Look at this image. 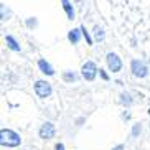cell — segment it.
Instances as JSON below:
<instances>
[{
  "mask_svg": "<svg viewBox=\"0 0 150 150\" xmlns=\"http://www.w3.org/2000/svg\"><path fill=\"white\" fill-rule=\"evenodd\" d=\"M74 2H81V0H74Z\"/></svg>",
  "mask_w": 150,
  "mask_h": 150,
  "instance_id": "cell-19",
  "label": "cell"
},
{
  "mask_svg": "<svg viewBox=\"0 0 150 150\" xmlns=\"http://www.w3.org/2000/svg\"><path fill=\"white\" fill-rule=\"evenodd\" d=\"M0 144L4 147H18L22 144V139L17 132L10 129H2L0 130Z\"/></svg>",
  "mask_w": 150,
  "mask_h": 150,
  "instance_id": "cell-1",
  "label": "cell"
},
{
  "mask_svg": "<svg viewBox=\"0 0 150 150\" xmlns=\"http://www.w3.org/2000/svg\"><path fill=\"white\" fill-rule=\"evenodd\" d=\"M149 114H150V109H149Z\"/></svg>",
  "mask_w": 150,
  "mask_h": 150,
  "instance_id": "cell-20",
  "label": "cell"
},
{
  "mask_svg": "<svg viewBox=\"0 0 150 150\" xmlns=\"http://www.w3.org/2000/svg\"><path fill=\"white\" fill-rule=\"evenodd\" d=\"M38 66H40L41 73H45V74H48V76H53V74H54V69L51 68V64H50L48 61L40 59V61H38Z\"/></svg>",
  "mask_w": 150,
  "mask_h": 150,
  "instance_id": "cell-7",
  "label": "cell"
},
{
  "mask_svg": "<svg viewBox=\"0 0 150 150\" xmlns=\"http://www.w3.org/2000/svg\"><path fill=\"white\" fill-rule=\"evenodd\" d=\"M5 41H7V45H8V48L12 50V51H20V45L15 41L13 36H5Z\"/></svg>",
  "mask_w": 150,
  "mask_h": 150,
  "instance_id": "cell-8",
  "label": "cell"
},
{
  "mask_svg": "<svg viewBox=\"0 0 150 150\" xmlns=\"http://www.w3.org/2000/svg\"><path fill=\"white\" fill-rule=\"evenodd\" d=\"M35 93L38 94V97L45 99V97H48L51 94V84L46 83V81H36L35 84Z\"/></svg>",
  "mask_w": 150,
  "mask_h": 150,
  "instance_id": "cell-3",
  "label": "cell"
},
{
  "mask_svg": "<svg viewBox=\"0 0 150 150\" xmlns=\"http://www.w3.org/2000/svg\"><path fill=\"white\" fill-rule=\"evenodd\" d=\"M130 68H132L134 76H137V78H145L147 73H149L147 66H145V64H144L142 61H139V59H134L132 64H130Z\"/></svg>",
  "mask_w": 150,
  "mask_h": 150,
  "instance_id": "cell-5",
  "label": "cell"
},
{
  "mask_svg": "<svg viewBox=\"0 0 150 150\" xmlns=\"http://www.w3.org/2000/svg\"><path fill=\"white\" fill-rule=\"evenodd\" d=\"M99 71H101V76H102V78H104V79H107V74H106V73H104L102 69H99Z\"/></svg>",
  "mask_w": 150,
  "mask_h": 150,
  "instance_id": "cell-17",
  "label": "cell"
},
{
  "mask_svg": "<svg viewBox=\"0 0 150 150\" xmlns=\"http://www.w3.org/2000/svg\"><path fill=\"white\" fill-rule=\"evenodd\" d=\"M94 31H96V36L99 38V40H102V38H104V33H102V30H101L99 27H96V28H94Z\"/></svg>",
  "mask_w": 150,
  "mask_h": 150,
  "instance_id": "cell-14",
  "label": "cell"
},
{
  "mask_svg": "<svg viewBox=\"0 0 150 150\" xmlns=\"http://www.w3.org/2000/svg\"><path fill=\"white\" fill-rule=\"evenodd\" d=\"M140 130H142V125H140V124H135V125H134V129H132V135L134 137L139 135V134H140Z\"/></svg>",
  "mask_w": 150,
  "mask_h": 150,
  "instance_id": "cell-12",
  "label": "cell"
},
{
  "mask_svg": "<svg viewBox=\"0 0 150 150\" xmlns=\"http://www.w3.org/2000/svg\"><path fill=\"white\" fill-rule=\"evenodd\" d=\"M81 31H83V35H84V38H86V41H88V45H93V40L89 38V35H88V31H86V28L81 27Z\"/></svg>",
  "mask_w": 150,
  "mask_h": 150,
  "instance_id": "cell-13",
  "label": "cell"
},
{
  "mask_svg": "<svg viewBox=\"0 0 150 150\" xmlns=\"http://www.w3.org/2000/svg\"><path fill=\"white\" fill-rule=\"evenodd\" d=\"M114 150H124V145H117V147H115Z\"/></svg>",
  "mask_w": 150,
  "mask_h": 150,
  "instance_id": "cell-18",
  "label": "cell"
},
{
  "mask_svg": "<svg viewBox=\"0 0 150 150\" xmlns=\"http://www.w3.org/2000/svg\"><path fill=\"white\" fill-rule=\"evenodd\" d=\"M61 2H63V7H64V12H66L68 18L73 20V18H74V10H73V7H71L69 0H61Z\"/></svg>",
  "mask_w": 150,
  "mask_h": 150,
  "instance_id": "cell-9",
  "label": "cell"
},
{
  "mask_svg": "<svg viewBox=\"0 0 150 150\" xmlns=\"http://www.w3.org/2000/svg\"><path fill=\"white\" fill-rule=\"evenodd\" d=\"M79 31L81 30H71L69 33H68V40H69L73 45H76L78 41H79Z\"/></svg>",
  "mask_w": 150,
  "mask_h": 150,
  "instance_id": "cell-10",
  "label": "cell"
},
{
  "mask_svg": "<svg viewBox=\"0 0 150 150\" xmlns=\"http://www.w3.org/2000/svg\"><path fill=\"white\" fill-rule=\"evenodd\" d=\"M96 73H97V68L93 61H86L83 64V69H81V74L86 81H93L96 78Z\"/></svg>",
  "mask_w": 150,
  "mask_h": 150,
  "instance_id": "cell-2",
  "label": "cell"
},
{
  "mask_svg": "<svg viewBox=\"0 0 150 150\" xmlns=\"http://www.w3.org/2000/svg\"><path fill=\"white\" fill-rule=\"evenodd\" d=\"M106 59H107V68H109L112 73H119L120 68H122V61H120V58L117 56L115 53H109Z\"/></svg>",
  "mask_w": 150,
  "mask_h": 150,
  "instance_id": "cell-4",
  "label": "cell"
},
{
  "mask_svg": "<svg viewBox=\"0 0 150 150\" xmlns=\"http://www.w3.org/2000/svg\"><path fill=\"white\" fill-rule=\"evenodd\" d=\"M54 150H64V145H63V144H56Z\"/></svg>",
  "mask_w": 150,
  "mask_h": 150,
  "instance_id": "cell-16",
  "label": "cell"
},
{
  "mask_svg": "<svg viewBox=\"0 0 150 150\" xmlns=\"http://www.w3.org/2000/svg\"><path fill=\"white\" fill-rule=\"evenodd\" d=\"M63 78H64V81H68V83H69V81H74L76 79V74H74V73H64V76H63Z\"/></svg>",
  "mask_w": 150,
  "mask_h": 150,
  "instance_id": "cell-11",
  "label": "cell"
},
{
  "mask_svg": "<svg viewBox=\"0 0 150 150\" xmlns=\"http://www.w3.org/2000/svg\"><path fill=\"white\" fill-rule=\"evenodd\" d=\"M27 25H28V27H35V25H36V20H28Z\"/></svg>",
  "mask_w": 150,
  "mask_h": 150,
  "instance_id": "cell-15",
  "label": "cell"
},
{
  "mask_svg": "<svg viewBox=\"0 0 150 150\" xmlns=\"http://www.w3.org/2000/svg\"><path fill=\"white\" fill-rule=\"evenodd\" d=\"M54 132H56V129H54L53 124L45 122L40 129V137L41 139H51V137H54Z\"/></svg>",
  "mask_w": 150,
  "mask_h": 150,
  "instance_id": "cell-6",
  "label": "cell"
}]
</instances>
